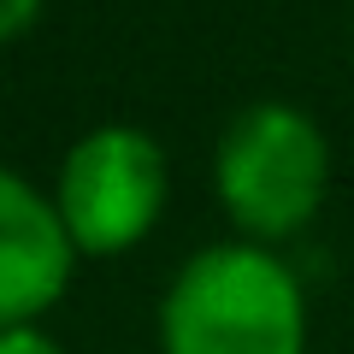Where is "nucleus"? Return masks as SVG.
Here are the masks:
<instances>
[{
    "label": "nucleus",
    "instance_id": "nucleus-1",
    "mask_svg": "<svg viewBox=\"0 0 354 354\" xmlns=\"http://www.w3.org/2000/svg\"><path fill=\"white\" fill-rule=\"evenodd\" d=\"M160 354H307L301 278L260 242H213L160 301Z\"/></svg>",
    "mask_w": 354,
    "mask_h": 354
},
{
    "label": "nucleus",
    "instance_id": "nucleus-2",
    "mask_svg": "<svg viewBox=\"0 0 354 354\" xmlns=\"http://www.w3.org/2000/svg\"><path fill=\"white\" fill-rule=\"evenodd\" d=\"M213 189L242 242H283L313 225L330 189V142L307 106L254 101L213 148Z\"/></svg>",
    "mask_w": 354,
    "mask_h": 354
},
{
    "label": "nucleus",
    "instance_id": "nucleus-3",
    "mask_svg": "<svg viewBox=\"0 0 354 354\" xmlns=\"http://www.w3.org/2000/svg\"><path fill=\"white\" fill-rule=\"evenodd\" d=\"M171 165L165 148L136 124H101L65 148L53 177V207L65 218V236L88 260H113L136 248L165 213Z\"/></svg>",
    "mask_w": 354,
    "mask_h": 354
},
{
    "label": "nucleus",
    "instance_id": "nucleus-4",
    "mask_svg": "<svg viewBox=\"0 0 354 354\" xmlns=\"http://www.w3.org/2000/svg\"><path fill=\"white\" fill-rule=\"evenodd\" d=\"M77 272V248L65 236V218L53 195L0 160V330L36 325Z\"/></svg>",
    "mask_w": 354,
    "mask_h": 354
},
{
    "label": "nucleus",
    "instance_id": "nucleus-5",
    "mask_svg": "<svg viewBox=\"0 0 354 354\" xmlns=\"http://www.w3.org/2000/svg\"><path fill=\"white\" fill-rule=\"evenodd\" d=\"M0 354H65V342L48 337L41 325H18V330H0Z\"/></svg>",
    "mask_w": 354,
    "mask_h": 354
},
{
    "label": "nucleus",
    "instance_id": "nucleus-6",
    "mask_svg": "<svg viewBox=\"0 0 354 354\" xmlns=\"http://www.w3.org/2000/svg\"><path fill=\"white\" fill-rule=\"evenodd\" d=\"M41 6H48V0H0V41L30 36L36 18H41Z\"/></svg>",
    "mask_w": 354,
    "mask_h": 354
}]
</instances>
